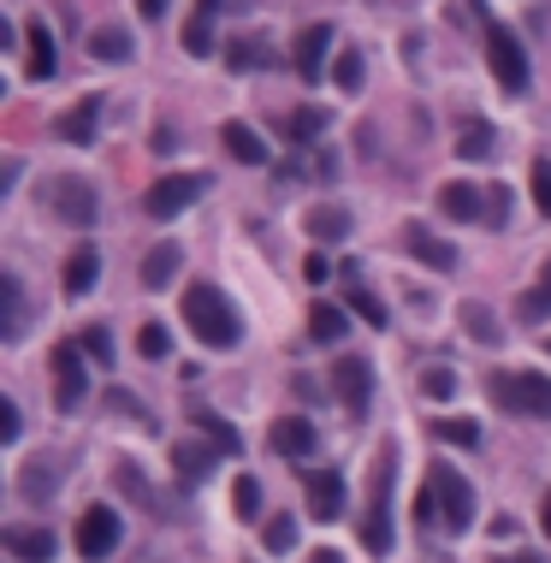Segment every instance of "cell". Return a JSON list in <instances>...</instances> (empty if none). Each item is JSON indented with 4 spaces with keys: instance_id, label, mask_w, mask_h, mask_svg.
<instances>
[{
    "instance_id": "cell-1",
    "label": "cell",
    "mask_w": 551,
    "mask_h": 563,
    "mask_svg": "<svg viewBox=\"0 0 551 563\" xmlns=\"http://www.w3.org/2000/svg\"><path fill=\"white\" fill-rule=\"evenodd\" d=\"M179 309H184V321H191V332L208 344V351H231V344L243 338V321H238V309L226 302L220 285H191Z\"/></svg>"
},
{
    "instance_id": "cell-2",
    "label": "cell",
    "mask_w": 551,
    "mask_h": 563,
    "mask_svg": "<svg viewBox=\"0 0 551 563\" xmlns=\"http://www.w3.org/2000/svg\"><path fill=\"white\" fill-rule=\"evenodd\" d=\"M486 392H492V403H498L504 415L551 422V374H492Z\"/></svg>"
},
{
    "instance_id": "cell-3",
    "label": "cell",
    "mask_w": 551,
    "mask_h": 563,
    "mask_svg": "<svg viewBox=\"0 0 551 563\" xmlns=\"http://www.w3.org/2000/svg\"><path fill=\"white\" fill-rule=\"evenodd\" d=\"M486 66H492V78H498L504 95H528L533 66H528V48H521V36L510 24H486Z\"/></svg>"
},
{
    "instance_id": "cell-4",
    "label": "cell",
    "mask_w": 551,
    "mask_h": 563,
    "mask_svg": "<svg viewBox=\"0 0 551 563\" xmlns=\"http://www.w3.org/2000/svg\"><path fill=\"white\" fill-rule=\"evenodd\" d=\"M427 486H433V504H439V528L445 533H469L474 528V486L462 481L451 463H433Z\"/></svg>"
},
{
    "instance_id": "cell-5",
    "label": "cell",
    "mask_w": 551,
    "mask_h": 563,
    "mask_svg": "<svg viewBox=\"0 0 551 563\" xmlns=\"http://www.w3.org/2000/svg\"><path fill=\"white\" fill-rule=\"evenodd\" d=\"M42 202H48V208L60 214V226H71V232H90L95 214H101L95 184H90V179H78V172H60V179H48Z\"/></svg>"
},
{
    "instance_id": "cell-6",
    "label": "cell",
    "mask_w": 551,
    "mask_h": 563,
    "mask_svg": "<svg viewBox=\"0 0 551 563\" xmlns=\"http://www.w3.org/2000/svg\"><path fill=\"white\" fill-rule=\"evenodd\" d=\"M202 191H208L202 172H167V179H154L149 191H142V214H149V220H179Z\"/></svg>"
},
{
    "instance_id": "cell-7",
    "label": "cell",
    "mask_w": 551,
    "mask_h": 563,
    "mask_svg": "<svg viewBox=\"0 0 551 563\" xmlns=\"http://www.w3.org/2000/svg\"><path fill=\"white\" fill-rule=\"evenodd\" d=\"M391 481H398V469L391 463H374V504H368V522H361V545H368L374 558L391 552Z\"/></svg>"
},
{
    "instance_id": "cell-8",
    "label": "cell",
    "mask_w": 551,
    "mask_h": 563,
    "mask_svg": "<svg viewBox=\"0 0 551 563\" xmlns=\"http://www.w3.org/2000/svg\"><path fill=\"white\" fill-rule=\"evenodd\" d=\"M119 510H107V504H95V510H83L78 516V558H90V563H101V558H113V545H119Z\"/></svg>"
},
{
    "instance_id": "cell-9",
    "label": "cell",
    "mask_w": 551,
    "mask_h": 563,
    "mask_svg": "<svg viewBox=\"0 0 551 563\" xmlns=\"http://www.w3.org/2000/svg\"><path fill=\"white\" fill-rule=\"evenodd\" d=\"M90 392V374H83V344H54V398L60 410H78Z\"/></svg>"
},
{
    "instance_id": "cell-10",
    "label": "cell",
    "mask_w": 551,
    "mask_h": 563,
    "mask_svg": "<svg viewBox=\"0 0 551 563\" xmlns=\"http://www.w3.org/2000/svg\"><path fill=\"white\" fill-rule=\"evenodd\" d=\"M332 392L351 415H368V392H374V368L361 363V356H338L332 363Z\"/></svg>"
},
{
    "instance_id": "cell-11",
    "label": "cell",
    "mask_w": 551,
    "mask_h": 563,
    "mask_svg": "<svg viewBox=\"0 0 551 563\" xmlns=\"http://www.w3.org/2000/svg\"><path fill=\"white\" fill-rule=\"evenodd\" d=\"M309 516L314 522H338L344 516V504H351V486H344V474L338 469H309Z\"/></svg>"
},
{
    "instance_id": "cell-12",
    "label": "cell",
    "mask_w": 551,
    "mask_h": 563,
    "mask_svg": "<svg viewBox=\"0 0 551 563\" xmlns=\"http://www.w3.org/2000/svg\"><path fill=\"white\" fill-rule=\"evenodd\" d=\"M0 545H7L19 563H48L54 552H60V540H54L48 528H31V522H7L0 528Z\"/></svg>"
},
{
    "instance_id": "cell-13",
    "label": "cell",
    "mask_w": 551,
    "mask_h": 563,
    "mask_svg": "<svg viewBox=\"0 0 551 563\" xmlns=\"http://www.w3.org/2000/svg\"><path fill=\"white\" fill-rule=\"evenodd\" d=\"M267 439H273V451H279V457H291V463H302V457H314V445H321V433H314V422H309V415H279Z\"/></svg>"
},
{
    "instance_id": "cell-14",
    "label": "cell",
    "mask_w": 551,
    "mask_h": 563,
    "mask_svg": "<svg viewBox=\"0 0 551 563\" xmlns=\"http://www.w3.org/2000/svg\"><path fill=\"white\" fill-rule=\"evenodd\" d=\"M95 125H101V95H83V101H71L60 119H54V131H60L66 142H78V149H90Z\"/></svg>"
},
{
    "instance_id": "cell-15",
    "label": "cell",
    "mask_w": 551,
    "mask_h": 563,
    "mask_svg": "<svg viewBox=\"0 0 551 563\" xmlns=\"http://www.w3.org/2000/svg\"><path fill=\"white\" fill-rule=\"evenodd\" d=\"M95 279H101V250L95 243H78V250L66 255V297H90L95 291Z\"/></svg>"
},
{
    "instance_id": "cell-16",
    "label": "cell",
    "mask_w": 551,
    "mask_h": 563,
    "mask_svg": "<svg viewBox=\"0 0 551 563\" xmlns=\"http://www.w3.org/2000/svg\"><path fill=\"white\" fill-rule=\"evenodd\" d=\"M24 36H31V66H24V78H31V83H48L54 71H60V48H54L48 24L31 19V24H24Z\"/></svg>"
},
{
    "instance_id": "cell-17",
    "label": "cell",
    "mask_w": 551,
    "mask_h": 563,
    "mask_svg": "<svg viewBox=\"0 0 551 563\" xmlns=\"http://www.w3.org/2000/svg\"><path fill=\"white\" fill-rule=\"evenodd\" d=\"M403 250H410L415 262H427L433 273H451V267H457V250H451V243L422 232V226H410V232H403Z\"/></svg>"
},
{
    "instance_id": "cell-18",
    "label": "cell",
    "mask_w": 551,
    "mask_h": 563,
    "mask_svg": "<svg viewBox=\"0 0 551 563\" xmlns=\"http://www.w3.org/2000/svg\"><path fill=\"white\" fill-rule=\"evenodd\" d=\"M214 12H220V0H196V19L184 24V54H191V60H208L214 54Z\"/></svg>"
},
{
    "instance_id": "cell-19",
    "label": "cell",
    "mask_w": 551,
    "mask_h": 563,
    "mask_svg": "<svg viewBox=\"0 0 551 563\" xmlns=\"http://www.w3.org/2000/svg\"><path fill=\"white\" fill-rule=\"evenodd\" d=\"M220 142H226V154L231 161H243V166H267V142H261L243 119H231V125H220Z\"/></svg>"
},
{
    "instance_id": "cell-20",
    "label": "cell",
    "mask_w": 551,
    "mask_h": 563,
    "mask_svg": "<svg viewBox=\"0 0 551 563\" xmlns=\"http://www.w3.org/2000/svg\"><path fill=\"white\" fill-rule=\"evenodd\" d=\"M179 267H184V250H179V243H154V250L142 255V285H149V291H167Z\"/></svg>"
},
{
    "instance_id": "cell-21",
    "label": "cell",
    "mask_w": 551,
    "mask_h": 563,
    "mask_svg": "<svg viewBox=\"0 0 551 563\" xmlns=\"http://www.w3.org/2000/svg\"><path fill=\"white\" fill-rule=\"evenodd\" d=\"M326 48H332V24H309V31L297 36V71L302 78H321V60H326Z\"/></svg>"
},
{
    "instance_id": "cell-22",
    "label": "cell",
    "mask_w": 551,
    "mask_h": 563,
    "mask_svg": "<svg viewBox=\"0 0 551 563\" xmlns=\"http://www.w3.org/2000/svg\"><path fill=\"white\" fill-rule=\"evenodd\" d=\"M439 208L445 214H451V220H462V226H474V220H481V214H486V196L481 191H474V184H445V191H439Z\"/></svg>"
},
{
    "instance_id": "cell-23",
    "label": "cell",
    "mask_w": 551,
    "mask_h": 563,
    "mask_svg": "<svg viewBox=\"0 0 551 563\" xmlns=\"http://www.w3.org/2000/svg\"><path fill=\"white\" fill-rule=\"evenodd\" d=\"M191 427H196V433H208V445H214V451H220V457H238V451H243L238 427H226V422H220V415H214V410H191Z\"/></svg>"
},
{
    "instance_id": "cell-24",
    "label": "cell",
    "mask_w": 551,
    "mask_h": 563,
    "mask_svg": "<svg viewBox=\"0 0 551 563\" xmlns=\"http://www.w3.org/2000/svg\"><path fill=\"white\" fill-rule=\"evenodd\" d=\"M516 321H551V262L540 267V279L516 297Z\"/></svg>"
},
{
    "instance_id": "cell-25",
    "label": "cell",
    "mask_w": 551,
    "mask_h": 563,
    "mask_svg": "<svg viewBox=\"0 0 551 563\" xmlns=\"http://www.w3.org/2000/svg\"><path fill=\"white\" fill-rule=\"evenodd\" d=\"M344 326H351V321H344L338 302H314V309H309V338H314V344H338Z\"/></svg>"
},
{
    "instance_id": "cell-26",
    "label": "cell",
    "mask_w": 551,
    "mask_h": 563,
    "mask_svg": "<svg viewBox=\"0 0 551 563\" xmlns=\"http://www.w3.org/2000/svg\"><path fill=\"white\" fill-rule=\"evenodd\" d=\"M214 445H179L172 451V469H179V481H208V469H214Z\"/></svg>"
},
{
    "instance_id": "cell-27",
    "label": "cell",
    "mask_w": 551,
    "mask_h": 563,
    "mask_svg": "<svg viewBox=\"0 0 551 563\" xmlns=\"http://www.w3.org/2000/svg\"><path fill=\"white\" fill-rule=\"evenodd\" d=\"M90 54H95V60H107V66H125L130 60V36L119 31V24H101V31L90 36Z\"/></svg>"
},
{
    "instance_id": "cell-28",
    "label": "cell",
    "mask_w": 551,
    "mask_h": 563,
    "mask_svg": "<svg viewBox=\"0 0 551 563\" xmlns=\"http://www.w3.org/2000/svg\"><path fill=\"white\" fill-rule=\"evenodd\" d=\"M332 125V113L326 107H297L291 119H285V131H291V142H314Z\"/></svg>"
},
{
    "instance_id": "cell-29",
    "label": "cell",
    "mask_w": 551,
    "mask_h": 563,
    "mask_svg": "<svg viewBox=\"0 0 551 563\" xmlns=\"http://www.w3.org/2000/svg\"><path fill=\"white\" fill-rule=\"evenodd\" d=\"M226 60H231V71H261V66H273V60H279V54H273L267 48V42H231V54H226Z\"/></svg>"
},
{
    "instance_id": "cell-30",
    "label": "cell",
    "mask_w": 551,
    "mask_h": 563,
    "mask_svg": "<svg viewBox=\"0 0 551 563\" xmlns=\"http://www.w3.org/2000/svg\"><path fill=\"white\" fill-rule=\"evenodd\" d=\"M309 232L344 243V238H351V214H344V208H314V214H309Z\"/></svg>"
},
{
    "instance_id": "cell-31",
    "label": "cell",
    "mask_w": 551,
    "mask_h": 563,
    "mask_svg": "<svg viewBox=\"0 0 551 563\" xmlns=\"http://www.w3.org/2000/svg\"><path fill=\"white\" fill-rule=\"evenodd\" d=\"M231 510H238V522H255L261 516V481L255 474H238V486H231Z\"/></svg>"
},
{
    "instance_id": "cell-32",
    "label": "cell",
    "mask_w": 551,
    "mask_h": 563,
    "mask_svg": "<svg viewBox=\"0 0 551 563\" xmlns=\"http://www.w3.org/2000/svg\"><path fill=\"white\" fill-rule=\"evenodd\" d=\"M332 83H338L344 95L361 90V54L356 48H338V60H332Z\"/></svg>"
},
{
    "instance_id": "cell-33",
    "label": "cell",
    "mask_w": 551,
    "mask_h": 563,
    "mask_svg": "<svg viewBox=\"0 0 551 563\" xmlns=\"http://www.w3.org/2000/svg\"><path fill=\"white\" fill-rule=\"evenodd\" d=\"M457 154H462V161H486V154H492V125H486V119H474L469 131H462Z\"/></svg>"
},
{
    "instance_id": "cell-34",
    "label": "cell",
    "mask_w": 551,
    "mask_h": 563,
    "mask_svg": "<svg viewBox=\"0 0 551 563\" xmlns=\"http://www.w3.org/2000/svg\"><path fill=\"white\" fill-rule=\"evenodd\" d=\"M433 433H439L445 445H462V451H474V445H481V427H474V422H457V415L433 422Z\"/></svg>"
},
{
    "instance_id": "cell-35",
    "label": "cell",
    "mask_w": 551,
    "mask_h": 563,
    "mask_svg": "<svg viewBox=\"0 0 551 563\" xmlns=\"http://www.w3.org/2000/svg\"><path fill=\"white\" fill-rule=\"evenodd\" d=\"M261 545H267V552H291V545H297V522H291V516H273V522L261 528Z\"/></svg>"
},
{
    "instance_id": "cell-36",
    "label": "cell",
    "mask_w": 551,
    "mask_h": 563,
    "mask_svg": "<svg viewBox=\"0 0 551 563\" xmlns=\"http://www.w3.org/2000/svg\"><path fill=\"white\" fill-rule=\"evenodd\" d=\"M137 351L149 356V363H161V356L172 351V338H167V326H154V321H142V332H137Z\"/></svg>"
},
{
    "instance_id": "cell-37",
    "label": "cell",
    "mask_w": 551,
    "mask_h": 563,
    "mask_svg": "<svg viewBox=\"0 0 551 563\" xmlns=\"http://www.w3.org/2000/svg\"><path fill=\"white\" fill-rule=\"evenodd\" d=\"M462 326H469V338H481V344H498V326H492V314L481 309V302H469V309H462Z\"/></svg>"
},
{
    "instance_id": "cell-38",
    "label": "cell",
    "mask_w": 551,
    "mask_h": 563,
    "mask_svg": "<svg viewBox=\"0 0 551 563\" xmlns=\"http://www.w3.org/2000/svg\"><path fill=\"white\" fill-rule=\"evenodd\" d=\"M351 309H356V314H361V321H368V326H386V302L374 297V291H361V285L351 291Z\"/></svg>"
},
{
    "instance_id": "cell-39",
    "label": "cell",
    "mask_w": 551,
    "mask_h": 563,
    "mask_svg": "<svg viewBox=\"0 0 551 563\" xmlns=\"http://www.w3.org/2000/svg\"><path fill=\"white\" fill-rule=\"evenodd\" d=\"M48 457H36L31 469H24V498H42V493H54V469H42Z\"/></svg>"
},
{
    "instance_id": "cell-40",
    "label": "cell",
    "mask_w": 551,
    "mask_h": 563,
    "mask_svg": "<svg viewBox=\"0 0 551 563\" xmlns=\"http://www.w3.org/2000/svg\"><path fill=\"white\" fill-rule=\"evenodd\" d=\"M422 392L445 403V398L457 392V374H451V368H427V374H422Z\"/></svg>"
},
{
    "instance_id": "cell-41",
    "label": "cell",
    "mask_w": 551,
    "mask_h": 563,
    "mask_svg": "<svg viewBox=\"0 0 551 563\" xmlns=\"http://www.w3.org/2000/svg\"><path fill=\"white\" fill-rule=\"evenodd\" d=\"M528 179H533V202H540V214H551V161H546V154L533 161Z\"/></svg>"
},
{
    "instance_id": "cell-42",
    "label": "cell",
    "mask_w": 551,
    "mask_h": 563,
    "mask_svg": "<svg viewBox=\"0 0 551 563\" xmlns=\"http://www.w3.org/2000/svg\"><path fill=\"white\" fill-rule=\"evenodd\" d=\"M83 356H95V363L107 368V363H113V338H107L101 326H90V332H83Z\"/></svg>"
},
{
    "instance_id": "cell-43",
    "label": "cell",
    "mask_w": 551,
    "mask_h": 563,
    "mask_svg": "<svg viewBox=\"0 0 551 563\" xmlns=\"http://www.w3.org/2000/svg\"><path fill=\"white\" fill-rule=\"evenodd\" d=\"M302 279H309V285H326V279H332V267H326V255H321V250L302 262Z\"/></svg>"
},
{
    "instance_id": "cell-44",
    "label": "cell",
    "mask_w": 551,
    "mask_h": 563,
    "mask_svg": "<svg viewBox=\"0 0 551 563\" xmlns=\"http://www.w3.org/2000/svg\"><path fill=\"white\" fill-rule=\"evenodd\" d=\"M0 439H7V445L19 439V403H12V398L0 403Z\"/></svg>"
},
{
    "instance_id": "cell-45",
    "label": "cell",
    "mask_w": 551,
    "mask_h": 563,
    "mask_svg": "<svg viewBox=\"0 0 551 563\" xmlns=\"http://www.w3.org/2000/svg\"><path fill=\"white\" fill-rule=\"evenodd\" d=\"M504 208H510V191H492V196H486V220L504 226Z\"/></svg>"
},
{
    "instance_id": "cell-46",
    "label": "cell",
    "mask_w": 551,
    "mask_h": 563,
    "mask_svg": "<svg viewBox=\"0 0 551 563\" xmlns=\"http://www.w3.org/2000/svg\"><path fill=\"white\" fill-rule=\"evenodd\" d=\"M107 403H113V410H125V415H142V403L130 392H107Z\"/></svg>"
},
{
    "instance_id": "cell-47",
    "label": "cell",
    "mask_w": 551,
    "mask_h": 563,
    "mask_svg": "<svg viewBox=\"0 0 551 563\" xmlns=\"http://www.w3.org/2000/svg\"><path fill=\"white\" fill-rule=\"evenodd\" d=\"M137 12H142V19H161V12H167V0H137Z\"/></svg>"
},
{
    "instance_id": "cell-48",
    "label": "cell",
    "mask_w": 551,
    "mask_h": 563,
    "mask_svg": "<svg viewBox=\"0 0 551 563\" xmlns=\"http://www.w3.org/2000/svg\"><path fill=\"white\" fill-rule=\"evenodd\" d=\"M309 563H344V558L332 552V545H321V552H309Z\"/></svg>"
},
{
    "instance_id": "cell-49",
    "label": "cell",
    "mask_w": 551,
    "mask_h": 563,
    "mask_svg": "<svg viewBox=\"0 0 551 563\" xmlns=\"http://www.w3.org/2000/svg\"><path fill=\"white\" fill-rule=\"evenodd\" d=\"M540 522H546V533H551V493H546V504H540Z\"/></svg>"
},
{
    "instance_id": "cell-50",
    "label": "cell",
    "mask_w": 551,
    "mask_h": 563,
    "mask_svg": "<svg viewBox=\"0 0 551 563\" xmlns=\"http://www.w3.org/2000/svg\"><path fill=\"white\" fill-rule=\"evenodd\" d=\"M504 563H540V558H528V552H516V558H504Z\"/></svg>"
},
{
    "instance_id": "cell-51",
    "label": "cell",
    "mask_w": 551,
    "mask_h": 563,
    "mask_svg": "<svg viewBox=\"0 0 551 563\" xmlns=\"http://www.w3.org/2000/svg\"><path fill=\"white\" fill-rule=\"evenodd\" d=\"M546 356H551V338H546Z\"/></svg>"
}]
</instances>
